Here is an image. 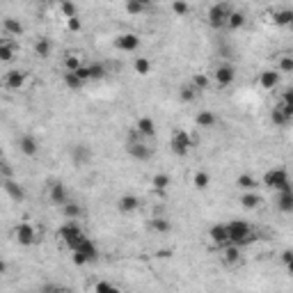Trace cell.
<instances>
[{"label": "cell", "mask_w": 293, "mask_h": 293, "mask_svg": "<svg viewBox=\"0 0 293 293\" xmlns=\"http://www.w3.org/2000/svg\"><path fill=\"white\" fill-rule=\"evenodd\" d=\"M190 146H193V138H190L188 131L174 129L172 138H170V149H172V154L174 156H188Z\"/></svg>", "instance_id": "8992f818"}, {"label": "cell", "mask_w": 293, "mask_h": 293, "mask_svg": "<svg viewBox=\"0 0 293 293\" xmlns=\"http://www.w3.org/2000/svg\"><path fill=\"white\" fill-rule=\"evenodd\" d=\"M94 293H121L117 289L115 284H110V282H96L94 284Z\"/></svg>", "instance_id": "f6af8a7d"}, {"label": "cell", "mask_w": 293, "mask_h": 293, "mask_svg": "<svg viewBox=\"0 0 293 293\" xmlns=\"http://www.w3.org/2000/svg\"><path fill=\"white\" fill-rule=\"evenodd\" d=\"M0 181H3V190L14 202H23V199H26V188H23L16 179H0Z\"/></svg>", "instance_id": "4fadbf2b"}, {"label": "cell", "mask_w": 293, "mask_h": 293, "mask_svg": "<svg viewBox=\"0 0 293 293\" xmlns=\"http://www.w3.org/2000/svg\"><path fill=\"white\" fill-rule=\"evenodd\" d=\"M227 229H229V241H232V245L241 247V250L257 241V232L245 220H232V222H227Z\"/></svg>", "instance_id": "6da1fadb"}, {"label": "cell", "mask_w": 293, "mask_h": 293, "mask_svg": "<svg viewBox=\"0 0 293 293\" xmlns=\"http://www.w3.org/2000/svg\"><path fill=\"white\" fill-rule=\"evenodd\" d=\"M151 183H154V190H158V193H165V190L170 188V177L168 174H154V179H151Z\"/></svg>", "instance_id": "74e56055"}, {"label": "cell", "mask_w": 293, "mask_h": 293, "mask_svg": "<svg viewBox=\"0 0 293 293\" xmlns=\"http://www.w3.org/2000/svg\"><path fill=\"white\" fill-rule=\"evenodd\" d=\"M213 80L218 82V87H229L236 80V67L232 62H220L216 69H213Z\"/></svg>", "instance_id": "ba28073f"}, {"label": "cell", "mask_w": 293, "mask_h": 293, "mask_svg": "<svg viewBox=\"0 0 293 293\" xmlns=\"http://www.w3.org/2000/svg\"><path fill=\"white\" fill-rule=\"evenodd\" d=\"M282 263H284V266H286V263H289L291 261V259H293V250H284V252H282Z\"/></svg>", "instance_id": "816d5d0a"}, {"label": "cell", "mask_w": 293, "mask_h": 293, "mask_svg": "<svg viewBox=\"0 0 293 293\" xmlns=\"http://www.w3.org/2000/svg\"><path fill=\"white\" fill-rule=\"evenodd\" d=\"M195 124H197L199 129H213V126L218 124V115L211 110H199L197 115H195Z\"/></svg>", "instance_id": "cb8c5ba5"}, {"label": "cell", "mask_w": 293, "mask_h": 293, "mask_svg": "<svg viewBox=\"0 0 293 293\" xmlns=\"http://www.w3.org/2000/svg\"><path fill=\"white\" fill-rule=\"evenodd\" d=\"M135 133L144 140H151L156 135V121L151 119V117H140V119L135 121Z\"/></svg>", "instance_id": "2e32d148"}, {"label": "cell", "mask_w": 293, "mask_h": 293, "mask_svg": "<svg viewBox=\"0 0 293 293\" xmlns=\"http://www.w3.org/2000/svg\"><path fill=\"white\" fill-rule=\"evenodd\" d=\"M243 26H245V14L238 12V9H234L232 16H229L227 28H229V30H238V28H243Z\"/></svg>", "instance_id": "d590c367"}, {"label": "cell", "mask_w": 293, "mask_h": 293, "mask_svg": "<svg viewBox=\"0 0 293 293\" xmlns=\"http://www.w3.org/2000/svg\"><path fill=\"white\" fill-rule=\"evenodd\" d=\"M57 234H60L62 243H65L71 252H76L78 247L87 241V234L82 232V227L76 222V220H67V222L60 227V232H57Z\"/></svg>", "instance_id": "7a4b0ae2"}, {"label": "cell", "mask_w": 293, "mask_h": 293, "mask_svg": "<svg viewBox=\"0 0 293 293\" xmlns=\"http://www.w3.org/2000/svg\"><path fill=\"white\" fill-rule=\"evenodd\" d=\"M18 151H21L23 156H28V158H35L39 154V140L30 133L21 135V138H18Z\"/></svg>", "instance_id": "7c38bea8"}, {"label": "cell", "mask_w": 293, "mask_h": 293, "mask_svg": "<svg viewBox=\"0 0 293 293\" xmlns=\"http://www.w3.org/2000/svg\"><path fill=\"white\" fill-rule=\"evenodd\" d=\"M232 12H234V7H232V5H227V3L211 5V7H208V14H206L208 26H211L213 30H222V28H227Z\"/></svg>", "instance_id": "277c9868"}, {"label": "cell", "mask_w": 293, "mask_h": 293, "mask_svg": "<svg viewBox=\"0 0 293 293\" xmlns=\"http://www.w3.org/2000/svg\"><path fill=\"white\" fill-rule=\"evenodd\" d=\"M32 51H35V55L39 57V60H46V57H51L53 53V44L48 37H37L35 44H32Z\"/></svg>", "instance_id": "ffe728a7"}, {"label": "cell", "mask_w": 293, "mask_h": 293, "mask_svg": "<svg viewBox=\"0 0 293 293\" xmlns=\"http://www.w3.org/2000/svg\"><path fill=\"white\" fill-rule=\"evenodd\" d=\"M259 85L263 87V90H275L277 85H280V71L277 69H263L259 73Z\"/></svg>", "instance_id": "d6986e66"}, {"label": "cell", "mask_w": 293, "mask_h": 293, "mask_svg": "<svg viewBox=\"0 0 293 293\" xmlns=\"http://www.w3.org/2000/svg\"><path fill=\"white\" fill-rule=\"evenodd\" d=\"M92 149L90 146H85V144H76V146H71V160H73V165L76 168H82V165H87L92 160Z\"/></svg>", "instance_id": "9a60e30c"}, {"label": "cell", "mask_w": 293, "mask_h": 293, "mask_svg": "<svg viewBox=\"0 0 293 293\" xmlns=\"http://www.w3.org/2000/svg\"><path fill=\"white\" fill-rule=\"evenodd\" d=\"M39 293H73V291L65 284H55V282H51V284H44L41 289H39Z\"/></svg>", "instance_id": "b9f144b4"}, {"label": "cell", "mask_w": 293, "mask_h": 293, "mask_svg": "<svg viewBox=\"0 0 293 293\" xmlns=\"http://www.w3.org/2000/svg\"><path fill=\"white\" fill-rule=\"evenodd\" d=\"M71 261L76 263V266H87V263H90L85 257L80 255V252H71Z\"/></svg>", "instance_id": "c3c4849f"}, {"label": "cell", "mask_w": 293, "mask_h": 293, "mask_svg": "<svg viewBox=\"0 0 293 293\" xmlns=\"http://www.w3.org/2000/svg\"><path fill=\"white\" fill-rule=\"evenodd\" d=\"M16 53H18V46L14 39H3L0 41V60L3 62H12L16 57Z\"/></svg>", "instance_id": "603a6c76"}, {"label": "cell", "mask_w": 293, "mask_h": 293, "mask_svg": "<svg viewBox=\"0 0 293 293\" xmlns=\"http://www.w3.org/2000/svg\"><path fill=\"white\" fill-rule=\"evenodd\" d=\"M133 69L138 76H149L151 73V60L149 57H135L133 60Z\"/></svg>", "instance_id": "836d02e7"}, {"label": "cell", "mask_w": 293, "mask_h": 293, "mask_svg": "<svg viewBox=\"0 0 293 293\" xmlns=\"http://www.w3.org/2000/svg\"><path fill=\"white\" fill-rule=\"evenodd\" d=\"M67 28H69V30H73V32H78V30L82 28L80 18H69V21H67Z\"/></svg>", "instance_id": "681fc988"}, {"label": "cell", "mask_w": 293, "mask_h": 293, "mask_svg": "<svg viewBox=\"0 0 293 293\" xmlns=\"http://www.w3.org/2000/svg\"><path fill=\"white\" fill-rule=\"evenodd\" d=\"M261 183L268 185L270 190H275V193H282V190H291L293 188V181H291L289 172H286L284 168H270L266 174H263Z\"/></svg>", "instance_id": "3957f363"}, {"label": "cell", "mask_w": 293, "mask_h": 293, "mask_svg": "<svg viewBox=\"0 0 293 293\" xmlns=\"http://www.w3.org/2000/svg\"><path fill=\"white\" fill-rule=\"evenodd\" d=\"M270 121H273V124H275V126H286L291 119H289V117H286L284 112H282V110L275 106V108L270 110Z\"/></svg>", "instance_id": "60d3db41"}, {"label": "cell", "mask_w": 293, "mask_h": 293, "mask_svg": "<svg viewBox=\"0 0 293 293\" xmlns=\"http://www.w3.org/2000/svg\"><path fill=\"white\" fill-rule=\"evenodd\" d=\"M208 238H211V243L216 247H227V245H232V241H229V229H227V224H213L211 229H208Z\"/></svg>", "instance_id": "8fae6325"}, {"label": "cell", "mask_w": 293, "mask_h": 293, "mask_svg": "<svg viewBox=\"0 0 293 293\" xmlns=\"http://www.w3.org/2000/svg\"><path fill=\"white\" fill-rule=\"evenodd\" d=\"M257 179L252 174H238L236 177V188L245 190V193H257Z\"/></svg>", "instance_id": "83f0119b"}, {"label": "cell", "mask_w": 293, "mask_h": 293, "mask_svg": "<svg viewBox=\"0 0 293 293\" xmlns=\"http://www.w3.org/2000/svg\"><path fill=\"white\" fill-rule=\"evenodd\" d=\"M286 273H289V275H293V259L289 263H286Z\"/></svg>", "instance_id": "f5cc1de1"}, {"label": "cell", "mask_w": 293, "mask_h": 293, "mask_svg": "<svg viewBox=\"0 0 293 293\" xmlns=\"http://www.w3.org/2000/svg\"><path fill=\"white\" fill-rule=\"evenodd\" d=\"M48 199H51L53 206L62 208L65 204L71 202V195H69V190H67V185L62 181H51V185H48Z\"/></svg>", "instance_id": "9c48e42d"}, {"label": "cell", "mask_w": 293, "mask_h": 293, "mask_svg": "<svg viewBox=\"0 0 293 293\" xmlns=\"http://www.w3.org/2000/svg\"><path fill=\"white\" fill-rule=\"evenodd\" d=\"M190 82H193V87H195L197 92H206L208 85H211V80H208L206 73H195L193 80H190Z\"/></svg>", "instance_id": "8d00e7d4"}, {"label": "cell", "mask_w": 293, "mask_h": 293, "mask_svg": "<svg viewBox=\"0 0 293 293\" xmlns=\"http://www.w3.org/2000/svg\"><path fill=\"white\" fill-rule=\"evenodd\" d=\"M273 21L280 28H289L293 21V9H280V12H275L273 14Z\"/></svg>", "instance_id": "1f68e13d"}, {"label": "cell", "mask_w": 293, "mask_h": 293, "mask_svg": "<svg viewBox=\"0 0 293 293\" xmlns=\"http://www.w3.org/2000/svg\"><path fill=\"white\" fill-rule=\"evenodd\" d=\"M197 96H199V92L193 87V82H185V85L179 87V99H181L183 103H193Z\"/></svg>", "instance_id": "4dcf8cb0"}, {"label": "cell", "mask_w": 293, "mask_h": 293, "mask_svg": "<svg viewBox=\"0 0 293 293\" xmlns=\"http://www.w3.org/2000/svg\"><path fill=\"white\" fill-rule=\"evenodd\" d=\"M0 179H14V172H12L9 160H3V165H0Z\"/></svg>", "instance_id": "7dc6e473"}, {"label": "cell", "mask_w": 293, "mask_h": 293, "mask_svg": "<svg viewBox=\"0 0 293 293\" xmlns=\"http://www.w3.org/2000/svg\"><path fill=\"white\" fill-rule=\"evenodd\" d=\"M275 206L280 213H293V188L275 195Z\"/></svg>", "instance_id": "ac0fdd59"}, {"label": "cell", "mask_w": 293, "mask_h": 293, "mask_svg": "<svg viewBox=\"0 0 293 293\" xmlns=\"http://www.w3.org/2000/svg\"><path fill=\"white\" fill-rule=\"evenodd\" d=\"M117 208H119L124 216H129V213H135L140 208V199L135 197V195H121L119 202H117Z\"/></svg>", "instance_id": "44dd1931"}, {"label": "cell", "mask_w": 293, "mask_h": 293, "mask_svg": "<svg viewBox=\"0 0 293 293\" xmlns=\"http://www.w3.org/2000/svg\"><path fill=\"white\" fill-rule=\"evenodd\" d=\"M140 37L135 35V32H121V35L115 37V41H112V46L117 48V51L121 53H135L140 48Z\"/></svg>", "instance_id": "30bf717a"}, {"label": "cell", "mask_w": 293, "mask_h": 293, "mask_svg": "<svg viewBox=\"0 0 293 293\" xmlns=\"http://www.w3.org/2000/svg\"><path fill=\"white\" fill-rule=\"evenodd\" d=\"M149 227L154 229L156 234H170V232H172V222H170L168 218H163V216L151 218L149 220Z\"/></svg>", "instance_id": "f1b7e54d"}, {"label": "cell", "mask_w": 293, "mask_h": 293, "mask_svg": "<svg viewBox=\"0 0 293 293\" xmlns=\"http://www.w3.org/2000/svg\"><path fill=\"white\" fill-rule=\"evenodd\" d=\"M26 80H28V73L26 71H21V69H12V71H7L5 73V87L7 90H21L23 85H26Z\"/></svg>", "instance_id": "5bb4252c"}, {"label": "cell", "mask_w": 293, "mask_h": 293, "mask_svg": "<svg viewBox=\"0 0 293 293\" xmlns=\"http://www.w3.org/2000/svg\"><path fill=\"white\" fill-rule=\"evenodd\" d=\"M172 12L177 14V16H185V14L190 12V5L188 3H172Z\"/></svg>", "instance_id": "bcb514c9"}, {"label": "cell", "mask_w": 293, "mask_h": 293, "mask_svg": "<svg viewBox=\"0 0 293 293\" xmlns=\"http://www.w3.org/2000/svg\"><path fill=\"white\" fill-rule=\"evenodd\" d=\"M124 9L129 14H144L146 9H149V5H146V3H138V0H129V3L124 5Z\"/></svg>", "instance_id": "ab89813d"}, {"label": "cell", "mask_w": 293, "mask_h": 293, "mask_svg": "<svg viewBox=\"0 0 293 293\" xmlns=\"http://www.w3.org/2000/svg\"><path fill=\"white\" fill-rule=\"evenodd\" d=\"M280 101H284V103H293V87H289V90L282 94V99Z\"/></svg>", "instance_id": "f907efd6"}, {"label": "cell", "mask_w": 293, "mask_h": 293, "mask_svg": "<svg viewBox=\"0 0 293 293\" xmlns=\"http://www.w3.org/2000/svg\"><path fill=\"white\" fill-rule=\"evenodd\" d=\"M23 32H26V28H23L21 21H16V18H3V35H5V39L21 37Z\"/></svg>", "instance_id": "e0dca14e"}, {"label": "cell", "mask_w": 293, "mask_h": 293, "mask_svg": "<svg viewBox=\"0 0 293 293\" xmlns=\"http://www.w3.org/2000/svg\"><path fill=\"white\" fill-rule=\"evenodd\" d=\"M76 252H80V255L85 257V259H87V261H90V263H94L96 259H99V247H96V243L92 241V238H87V241L82 243V245L78 247Z\"/></svg>", "instance_id": "484cf974"}, {"label": "cell", "mask_w": 293, "mask_h": 293, "mask_svg": "<svg viewBox=\"0 0 293 293\" xmlns=\"http://www.w3.org/2000/svg\"><path fill=\"white\" fill-rule=\"evenodd\" d=\"M126 154H129L131 158L140 160V163H146V160H151V156H154V149H149V146H146V140L140 138V135L133 131V135L126 140Z\"/></svg>", "instance_id": "5b68a950"}, {"label": "cell", "mask_w": 293, "mask_h": 293, "mask_svg": "<svg viewBox=\"0 0 293 293\" xmlns=\"http://www.w3.org/2000/svg\"><path fill=\"white\" fill-rule=\"evenodd\" d=\"M65 85L69 87L71 92H80L82 87H85V82H82L80 78L76 76V73H69V71H65Z\"/></svg>", "instance_id": "e575fe53"}, {"label": "cell", "mask_w": 293, "mask_h": 293, "mask_svg": "<svg viewBox=\"0 0 293 293\" xmlns=\"http://www.w3.org/2000/svg\"><path fill=\"white\" fill-rule=\"evenodd\" d=\"M193 183L197 190H204V188H208V183H211V177H208V172H202V170H199V172H195Z\"/></svg>", "instance_id": "f35d334b"}, {"label": "cell", "mask_w": 293, "mask_h": 293, "mask_svg": "<svg viewBox=\"0 0 293 293\" xmlns=\"http://www.w3.org/2000/svg\"><path fill=\"white\" fill-rule=\"evenodd\" d=\"M87 73H90V80H103L110 69L106 62H92V65H87Z\"/></svg>", "instance_id": "d4e9b609"}, {"label": "cell", "mask_w": 293, "mask_h": 293, "mask_svg": "<svg viewBox=\"0 0 293 293\" xmlns=\"http://www.w3.org/2000/svg\"><path fill=\"white\" fill-rule=\"evenodd\" d=\"M261 195L259 193H243L241 195V206L245 208V211H255V208L261 206Z\"/></svg>", "instance_id": "4316f807"}, {"label": "cell", "mask_w": 293, "mask_h": 293, "mask_svg": "<svg viewBox=\"0 0 293 293\" xmlns=\"http://www.w3.org/2000/svg\"><path fill=\"white\" fill-rule=\"evenodd\" d=\"M220 259H222V263L224 266H238L241 263V247H236V245H227V247H222L220 250Z\"/></svg>", "instance_id": "7402d4cb"}, {"label": "cell", "mask_w": 293, "mask_h": 293, "mask_svg": "<svg viewBox=\"0 0 293 293\" xmlns=\"http://www.w3.org/2000/svg\"><path fill=\"white\" fill-rule=\"evenodd\" d=\"M60 12L65 14V18H78V7L73 3H60Z\"/></svg>", "instance_id": "7bdbcfd3"}, {"label": "cell", "mask_w": 293, "mask_h": 293, "mask_svg": "<svg viewBox=\"0 0 293 293\" xmlns=\"http://www.w3.org/2000/svg\"><path fill=\"white\" fill-rule=\"evenodd\" d=\"M80 60H78V55H67L65 57V71H69V73H76L78 69H80Z\"/></svg>", "instance_id": "ee69618b"}, {"label": "cell", "mask_w": 293, "mask_h": 293, "mask_svg": "<svg viewBox=\"0 0 293 293\" xmlns=\"http://www.w3.org/2000/svg\"><path fill=\"white\" fill-rule=\"evenodd\" d=\"M14 238H16L18 245L30 247V245H35V243L39 241V234H37V229L32 227L30 222H21V224H16V229H14Z\"/></svg>", "instance_id": "52a82bcc"}, {"label": "cell", "mask_w": 293, "mask_h": 293, "mask_svg": "<svg viewBox=\"0 0 293 293\" xmlns=\"http://www.w3.org/2000/svg\"><path fill=\"white\" fill-rule=\"evenodd\" d=\"M289 30H291V32H293V21H291V26H289Z\"/></svg>", "instance_id": "db71d44e"}, {"label": "cell", "mask_w": 293, "mask_h": 293, "mask_svg": "<svg viewBox=\"0 0 293 293\" xmlns=\"http://www.w3.org/2000/svg\"><path fill=\"white\" fill-rule=\"evenodd\" d=\"M60 211H62V216H65V220H78L82 216V206L76 202V199H71L69 204H65Z\"/></svg>", "instance_id": "f546056e"}, {"label": "cell", "mask_w": 293, "mask_h": 293, "mask_svg": "<svg viewBox=\"0 0 293 293\" xmlns=\"http://www.w3.org/2000/svg\"><path fill=\"white\" fill-rule=\"evenodd\" d=\"M275 69L280 73H293V55H289V53L277 55V67Z\"/></svg>", "instance_id": "d6a6232c"}]
</instances>
